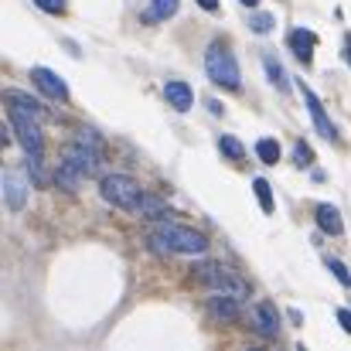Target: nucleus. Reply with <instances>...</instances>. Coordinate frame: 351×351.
<instances>
[{"instance_id": "1", "label": "nucleus", "mask_w": 351, "mask_h": 351, "mask_svg": "<svg viewBox=\"0 0 351 351\" xmlns=\"http://www.w3.org/2000/svg\"><path fill=\"white\" fill-rule=\"evenodd\" d=\"M96 167H99V147H93L86 140H75V143L65 147V154L58 160L55 184L65 188V191H79V184L96 174Z\"/></svg>"}, {"instance_id": "2", "label": "nucleus", "mask_w": 351, "mask_h": 351, "mask_svg": "<svg viewBox=\"0 0 351 351\" xmlns=\"http://www.w3.org/2000/svg\"><path fill=\"white\" fill-rule=\"evenodd\" d=\"M150 245L157 252H184V256H198L208 249V239L195 229H184L178 222H160L154 232H150Z\"/></svg>"}, {"instance_id": "3", "label": "nucleus", "mask_w": 351, "mask_h": 351, "mask_svg": "<svg viewBox=\"0 0 351 351\" xmlns=\"http://www.w3.org/2000/svg\"><path fill=\"white\" fill-rule=\"evenodd\" d=\"M10 126L17 133V143L27 154V167L34 174V181H41V160H45V133H41V119L27 117L21 110H10Z\"/></svg>"}, {"instance_id": "4", "label": "nucleus", "mask_w": 351, "mask_h": 351, "mask_svg": "<svg viewBox=\"0 0 351 351\" xmlns=\"http://www.w3.org/2000/svg\"><path fill=\"white\" fill-rule=\"evenodd\" d=\"M99 195H103L113 208L133 212V215H136V208H140V202H143V188H140V181H133L130 174H106L103 184H99Z\"/></svg>"}, {"instance_id": "5", "label": "nucleus", "mask_w": 351, "mask_h": 351, "mask_svg": "<svg viewBox=\"0 0 351 351\" xmlns=\"http://www.w3.org/2000/svg\"><path fill=\"white\" fill-rule=\"evenodd\" d=\"M205 69H208V79H212L215 86H222V89H239V82H242L232 51H229L222 41H215V45L205 51Z\"/></svg>"}, {"instance_id": "6", "label": "nucleus", "mask_w": 351, "mask_h": 351, "mask_svg": "<svg viewBox=\"0 0 351 351\" xmlns=\"http://www.w3.org/2000/svg\"><path fill=\"white\" fill-rule=\"evenodd\" d=\"M195 276L205 283V287H212V290H219V293H232L239 300H245L249 297V283L232 273L229 266H219V263H205V266H198L195 269Z\"/></svg>"}, {"instance_id": "7", "label": "nucleus", "mask_w": 351, "mask_h": 351, "mask_svg": "<svg viewBox=\"0 0 351 351\" xmlns=\"http://www.w3.org/2000/svg\"><path fill=\"white\" fill-rule=\"evenodd\" d=\"M300 96H304V103H307L311 117H314V123H317L321 136H324V140H331V143H338V130H335V123L328 119V113H324V106H321V99L314 96V89H307V86L300 82Z\"/></svg>"}, {"instance_id": "8", "label": "nucleus", "mask_w": 351, "mask_h": 351, "mask_svg": "<svg viewBox=\"0 0 351 351\" xmlns=\"http://www.w3.org/2000/svg\"><path fill=\"white\" fill-rule=\"evenodd\" d=\"M31 79H34V86L48 96V99H69V86H65V79L62 75H55L51 69H31Z\"/></svg>"}, {"instance_id": "9", "label": "nucleus", "mask_w": 351, "mask_h": 351, "mask_svg": "<svg viewBox=\"0 0 351 351\" xmlns=\"http://www.w3.org/2000/svg\"><path fill=\"white\" fill-rule=\"evenodd\" d=\"M3 202L10 212H21L24 202H27V184L17 171H3Z\"/></svg>"}, {"instance_id": "10", "label": "nucleus", "mask_w": 351, "mask_h": 351, "mask_svg": "<svg viewBox=\"0 0 351 351\" xmlns=\"http://www.w3.org/2000/svg\"><path fill=\"white\" fill-rule=\"evenodd\" d=\"M208 314L212 317H219V321H239V314H242V307H239V297L232 293H212L208 297Z\"/></svg>"}, {"instance_id": "11", "label": "nucleus", "mask_w": 351, "mask_h": 351, "mask_svg": "<svg viewBox=\"0 0 351 351\" xmlns=\"http://www.w3.org/2000/svg\"><path fill=\"white\" fill-rule=\"evenodd\" d=\"M290 48H293V55L304 65H311L314 62V48H317V34L307 31V27H297V31H290Z\"/></svg>"}, {"instance_id": "12", "label": "nucleus", "mask_w": 351, "mask_h": 351, "mask_svg": "<svg viewBox=\"0 0 351 351\" xmlns=\"http://www.w3.org/2000/svg\"><path fill=\"white\" fill-rule=\"evenodd\" d=\"M164 99H167V106H174L178 113H188V110H191V103H195L191 86H188V82H181V79H171V82L164 86Z\"/></svg>"}, {"instance_id": "13", "label": "nucleus", "mask_w": 351, "mask_h": 351, "mask_svg": "<svg viewBox=\"0 0 351 351\" xmlns=\"http://www.w3.org/2000/svg\"><path fill=\"white\" fill-rule=\"evenodd\" d=\"M252 324H256V331H259L263 338H276L280 317H276L273 304H256V307H252Z\"/></svg>"}, {"instance_id": "14", "label": "nucleus", "mask_w": 351, "mask_h": 351, "mask_svg": "<svg viewBox=\"0 0 351 351\" xmlns=\"http://www.w3.org/2000/svg\"><path fill=\"white\" fill-rule=\"evenodd\" d=\"M317 226H321L324 232H331V235L345 232V222H341V215H338L335 205H317Z\"/></svg>"}, {"instance_id": "15", "label": "nucleus", "mask_w": 351, "mask_h": 351, "mask_svg": "<svg viewBox=\"0 0 351 351\" xmlns=\"http://www.w3.org/2000/svg\"><path fill=\"white\" fill-rule=\"evenodd\" d=\"M7 99H10V110H21V113H27V117L45 119V110H41L38 99H31V96H24V93H10Z\"/></svg>"}, {"instance_id": "16", "label": "nucleus", "mask_w": 351, "mask_h": 351, "mask_svg": "<svg viewBox=\"0 0 351 351\" xmlns=\"http://www.w3.org/2000/svg\"><path fill=\"white\" fill-rule=\"evenodd\" d=\"M263 65H266V75H269V82H273L280 93H287V89H290V82H287V72H283V65H280L273 55H266V58H263Z\"/></svg>"}, {"instance_id": "17", "label": "nucleus", "mask_w": 351, "mask_h": 351, "mask_svg": "<svg viewBox=\"0 0 351 351\" xmlns=\"http://www.w3.org/2000/svg\"><path fill=\"white\" fill-rule=\"evenodd\" d=\"M256 154H259L263 164H276V160H280V143L269 140V136H263V140L256 143Z\"/></svg>"}, {"instance_id": "18", "label": "nucleus", "mask_w": 351, "mask_h": 351, "mask_svg": "<svg viewBox=\"0 0 351 351\" xmlns=\"http://www.w3.org/2000/svg\"><path fill=\"white\" fill-rule=\"evenodd\" d=\"M252 188H256V198H259V208L269 215L273 212V191H269V181L266 178H256L252 181Z\"/></svg>"}, {"instance_id": "19", "label": "nucleus", "mask_w": 351, "mask_h": 351, "mask_svg": "<svg viewBox=\"0 0 351 351\" xmlns=\"http://www.w3.org/2000/svg\"><path fill=\"white\" fill-rule=\"evenodd\" d=\"M178 3H181V0H150V14H154L157 21H167V17L178 14Z\"/></svg>"}, {"instance_id": "20", "label": "nucleus", "mask_w": 351, "mask_h": 351, "mask_svg": "<svg viewBox=\"0 0 351 351\" xmlns=\"http://www.w3.org/2000/svg\"><path fill=\"white\" fill-rule=\"evenodd\" d=\"M219 150H222L226 157H232V160H242V154H245V147H242L235 136H222V140H219Z\"/></svg>"}, {"instance_id": "21", "label": "nucleus", "mask_w": 351, "mask_h": 351, "mask_svg": "<svg viewBox=\"0 0 351 351\" xmlns=\"http://www.w3.org/2000/svg\"><path fill=\"white\" fill-rule=\"evenodd\" d=\"M328 269L335 273V280H338L341 287H351V273H348V266H345L341 259H328Z\"/></svg>"}, {"instance_id": "22", "label": "nucleus", "mask_w": 351, "mask_h": 351, "mask_svg": "<svg viewBox=\"0 0 351 351\" xmlns=\"http://www.w3.org/2000/svg\"><path fill=\"white\" fill-rule=\"evenodd\" d=\"M293 157H297L300 167H311V164H314V150H311L307 143H297V147H293Z\"/></svg>"}, {"instance_id": "23", "label": "nucleus", "mask_w": 351, "mask_h": 351, "mask_svg": "<svg viewBox=\"0 0 351 351\" xmlns=\"http://www.w3.org/2000/svg\"><path fill=\"white\" fill-rule=\"evenodd\" d=\"M269 27H273V17H269V14H256V17H252V31H256V34H266Z\"/></svg>"}, {"instance_id": "24", "label": "nucleus", "mask_w": 351, "mask_h": 351, "mask_svg": "<svg viewBox=\"0 0 351 351\" xmlns=\"http://www.w3.org/2000/svg\"><path fill=\"white\" fill-rule=\"evenodd\" d=\"M34 3L48 14H65V0H34Z\"/></svg>"}, {"instance_id": "25", "label": "nucleus", "mask_w": 351, "mask_h": 351, "mask_svg": "<svg viewBox=\"0 0 351 351\" xmlns=\"http://www.w3.org/2000/svg\"><path fill=\"white\" fill-rule=\"evenodd\" d=\"M338 321H341V328L351 335V311H338Z\"/></svg>"}, {"instance_id": "26", "label": "nucleus", "mask_w": 351, "mask_h": 351, "mask_svg": "<svg viewBox=\"0 0 351 351\" xmlns=\"http://www.w3.org/2000/svg\"><path fill=\"white\" fill-rule=\"evenodd\" d=\"M198 7H205V10H219V0H198Z\"/></svg>"}, {"instance_id": "27", "label": "nucleus", "mask_w": 351, "mask_h": 351, "mask_svg": "<svg viewBox=\"0 0 351 351\" xmlns=\"http://www.w3.org/2000/svg\"><path fill=\"white\" fill-rule=\"evenodd\" d=\"M345 62H348V69H351V38H348V45H345Z\"/></svg>"}, {"instance_id": "28", "label": "nucleus", "mask_w": 351, "mask_h": 351, "mask_svg": "<svg viewBox=\"0 0 351 351\" xmlns=\"http://www.w3.org/2000/svg\"><path fill=\"white\" fill-rule=\"evenodd\" d=\"M242 3H245V7H256V3H259V0H242Z\"/></svg>"}]
</instances>
